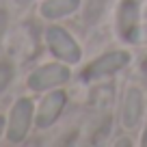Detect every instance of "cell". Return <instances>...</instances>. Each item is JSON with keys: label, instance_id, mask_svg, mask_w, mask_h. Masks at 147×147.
<instances>
[{"label": "cell", "instance_id": "6da1fadb", "mask_svg": "<svg viewBox=\"0 0 147 147\" xmlns=\"http://www.w3.org/2000/svg\"><path fill=\"white\" fill-rule=\"evenodd\" d=\"M32 121V102L28 97H22L13 104L9 113V123H7V138L9 143H22L28 134Z\"/></svg>", "mask_w": 147, "mask_h": 147}, {"label": "cell", "instance_id": "7a4b0ae2", "mask_svg": "<svg viewBox=\"0 0 147 147\" xmlns=\"http://www.w3.org/2000/svg\"><path fill=\"white\" fill-rule=\"evenodd\" d=\"M46 41H48V48L52 50V54L59 56L61 61H65V63H76V61H80L78 43L71 39V35H69L65 28L50 26L46 30Z\"/></svg>", "mask_w": 147, "mask_h": 147}, {"label": "cell", "instance_id": "3957f363", "mask_svg": "<svg viewBox=\"0 0 147 147\" xmlns=\"http://www.w3.org/2000/svg\"><path fill=\"white\" fill-rule=\"evenodd\" d=\"M67 78H69V69L65 65L50 63V65H43V67L35 69L28 76V87L32 91H46V89H52V87H59V84L67 82Z\"/></svg>", "mask_w": 147, "mask_h": 147}, {"label": "cell", "instance_id": "277c9868", "mask_svg": "<svg viewBox=\"0 0 147 147\" xmlns=\"http://www.w3.org/2000/svg\"><path fill=\"white\" fill-rule=\"evenodd\" d=\"M130 56L125 52H108V54L100 56L97 61H93L87 69L82 71V78L93 80V78H102V76H108V74H115L117 69H121L128 63Z\"/></svg>", "mask_w": 147, "mask_h": 147}, {"label": "cell", "instance_id": "5b68a950", "mask_svg": "<svg viewBox=\"0 0 147 147\" xmlns=\"http://www.w3.org/2000/svg\"><path fill=\"white\" fill-rule=\"evenodd\" d=\"M65 102H67V97H65L63 91H52L50 95L43 97L41 106L37 110V119H35L37 128H50V125L59 119V115L63 113Z\"/></svg>", "mask_w": 147, "mask_h": 147}, {"label": "cell", "instance_id": "8992f818", "mask_svg": "<svg viewBox=\"0 0 147 147\" xmlns=\"http://www.w3.org/2000/svg\"><path fill=\"white\" fill-rule=\"evenodd\" d=\"M136 22H138V5L134 0H123L119 7V32L123 39H136Z\"/></svg>", "mask_w": 147, "mask_h": 147}, {"label": "cell", "instance_id": "52a82bcc", "mask_svg": "<svg viewBox=\"0 0 147 147\" xmlns=\"http://www.w3.org/2000/svg\"><path fill=\"white\" fill-rule=\"evenodd\" d=\"M141 108H143V97L138 89H128L123 102V125L125 128H134L141 119Z\"/></svg>", "mask_w": 147, "mask_h": 147}, {"label": "cell", "instance_id": "ba28073f", "mask_svg": "<svg viewBox=\"0 0 147 147\" xmlns=\"http://www.w3.org/2000/svg\"><path fill=\"white\" fill-rule=\"evenodd\" d=\"M80 5V0H46L41 5V15L48 20H56L63 15L76 11Z\"/></svg>", "mask_w": 147, "mask_h": 147}, {"label": "cell", "instance_id": "9c48e42d", "mask_svg": "<svg viewBox=\"0 0 147 147\" xmlns=\"http://www.w3.org/2000/svg\"><path fill=\"white\" fill-rule=\"evenodd\" d=\"M11 80H13V65L9 61H0V93L7 91Z\"/></svg>", "mask_w": 147, "mask_h": 147}, {"label": "cell", "instance_id": "30bf717a", "mask_svg": "<svg viewBox=\"0 0 147 147\" xmlns=\"http://www.w3.org/2000/svg\"><path fill=\"white\" fill-rule=\"evenodd\" d=\"M104 5H106V0H89L87 2V20L89 22H95L97 15H102Z\"/></svg>", "mask_w": 147, "mask_h": 147}, {"label": "cell", "instance_id": "8fae6325", "mask_svg": "<svg viewBox=\"0 0 147 147\" xmlns=\"http://www.w3.org/2000/svg\"><path fill=\"white\" fill-rule=\"evenodd\" d=\"M7 24H9V15H7V11L0 9V41H2V37L7 32Z\"/></svg>", "mask_w": 147, "mask_h": 147}, {"label": "cell", "instance_id": "7c38bea8", "mask_svg": "<svg viewBox=\"0 0 147 147\" xmlns=\"http://www.w3.org/2000/svg\"><path fill=\"white\" fill-rule=\"evenodd\" d=\"M136 39H143V41H147V26H145V28L141 30V35H138Z\"/></svg>", "mask_w": 147, "mask_h": 147}, {"label": "cell", "instance_id": "4fadbf2b", "mask_svg": "<svg viewBox=\"0 0 147 147\" xmlns=\"http://www.w3.org/2000/svg\"><path fill=\"white\" fill-rule=\"evenodd\" d=\"M2 132H5V117H0V136H2Z\"/></svg>", "mask_w": 147, "mask_h": 147}, {"label": "cell", "instance_id": "5bb4252c", "mask_svg": "<svg viewBox=\"0 0 147 147\" xmlns=\"http://www.w3.org/2000/svg\"><path fill=\"white\" fill-rule=\"evenodd\" d=\"M143 74H145V80H147V59L143 61Z\"/></svg>", "mask_w": 147, "mask_h": 147}, {"label": "cell", "instance_id": "9a60e30c", "mask_svg": "<svg viewBox=\"0 0 147 147\" xmlns=\"http://www.w3.org/2000/svg\"><path fill=\"white\" fill-rule=\"evenodd\" d=\"M18 5H28V2H32V0H15Z\"/></svg>", "mask_w": 147, "mask_h": 147}, {"label": "cell", "instance_id": "2e32d148", "mask_svg": "<svg viewBox=\"0 0 147 147\" xmlns=\"http://www.w3.org/2000/svg\"><path fill=\"white\" fill-rule=\"evenodd\" d=\"M143 145L147 147V130H145V136H143Z\"/></svg>", "mask_w": 147, "mask_h": 147}]
</instances>
